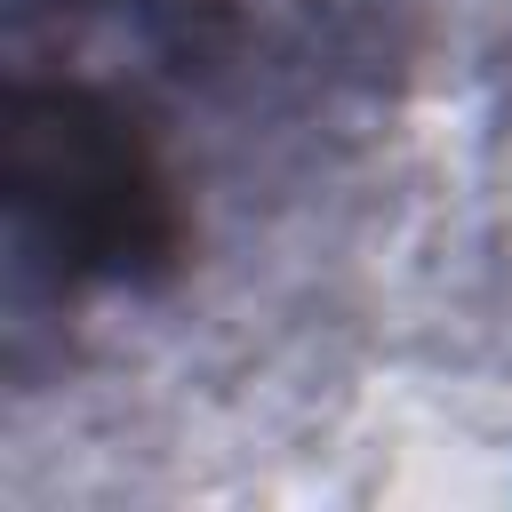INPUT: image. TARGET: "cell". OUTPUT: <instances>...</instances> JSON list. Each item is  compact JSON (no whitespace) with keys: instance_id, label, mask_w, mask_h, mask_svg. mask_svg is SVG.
<instances>
[{"instance_id":"2","label":"cell","mask_w":512,"mask_h":512,"mask_svg":"<svg viewBox=\"0 0 512 512\" xmlns=\"http://www.w3.org/2000/svg\"><path fill=\"white\" fill-rule=\"evenodd\" d=\"M24 8H40V0H24ZM48 8H64V16H120L128 32L176 48L184 64L224 48L240 32V16H248V0H48Z\"/></svg>"},{"instance_id":"1","label":"cell","mask_w":512,"mask_h":512,"mask_svg":"<svg viewBox=\"0 0 512 512\" xmlns=\"http://www.w3.org/2000/svg\"><path fill=\"white\" fill-rule=\"evenodd\" d=\"M0 192H8V288L16 304H80L136 296L176 272L192 216L160 128L104 80L80 72H16L0 128Z\"/></svg>"}]
</instances>
